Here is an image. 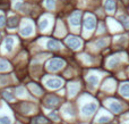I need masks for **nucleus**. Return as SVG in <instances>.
I'll list each match as a JSON object with an SVG mask.
<instances>
[{
	"label": "nucleus",
	"mask_w": 129,
	"mask_h": 124,
	"mask_svg": "<svg viewBox=\"0 0 129 124\" xmlns=\"http://www.w3.org/2000/svg\"><path fill=\"white\" fill-rule=\"evenodd\" d=\"M59 103H60L59 98L54 94H49L44 98V106L48 108H54L56 106H58Z\"/></svg>",
	"instance_id": "3"
},
{
	"label": "nucleus",
	"mask_w": 129,
	"mask_h": 124,
	"mask_svg": "<svg viewBox=\"0 0 129 124\" xmlns=\"http://www.w3.org/2000/svg\"><path fill=\"white\" fill-rule=\"evenodd\" d=\"M96 25V20H95V17L93 15H87L85 17V20H84V26H85V29L86 30H93L94 27Z\"/></svg>",
	"instance_id": "5"
},
{
	"label": "nucleus",
	"mask_w": 129,
	"mask_h": 124,
	"mask_svg": "<svg viewBox=\"0 0 129 124\" xmlns=\"http://www.w3.org/2000/svg\"><path fill=\"white\" fill-rule=\"evenodd\" d=\"M109 107H110V109H111L113 113H116V114L120 113V112L122 110V107H121V105H120L119 103H117V101H112V103L109 105Z\"/></svg>",
	"instance_id": "11"
},
{
	"label": "nucleus",
	"mask_w": 129,
	"mask_h": 124,
	"mask_svg": "<svg viewBox=\"0 0 129 124\" xmlns=\"http://www.w3.org/2000/svg\"><path fill=\"white\" fill-rule=\"evenodd\" d=\"M45 85L50 89H58L62 85V81L59 80V79H56V78L49 79L47 82H45Z\"/></svg>",
	"instance_id": "7"
},
{
	"label": "nucleus",
	"mask_w": 129,
	"mask_h": 124,
	"mask_svg": "<svg viewBox=\"0 0 129 124\" xmlns=\"http://www.w3.org/2000/svg\"><path fill=\"white\" fill-rule=\"evenodd\" d=\"M107 45H108V41H107L105 39H100V40L96 41V47H98V48H103V47H105Z\"/></svg>",
	"instance_id": "22"
},
{
	"label": "nucleus",
	"mask_w": 129,
	"mask_h": 124,
	"mask_svg": "<svg viewBox=\"0 0 129 124\" xmlns=\"http://www.w3.org/2000/svg\"><path fill=\"white\" fill-rule=\"evenodd\" d=\"M68 90H69V93H70L71 96H74V94H76L77 91L79 90V84H78V83H71V84H69Z\"/></svg>",
	"instance_id": "16"
},
{
	"label": "nucleus",
	"mask_w": 129,
	"mask_h": 124,
	"mask_svg": "<svg viewBox=\"0 0 129 124\" xmlns=\"http://www.w3.org/2000/svg\"><path fill=\"white\" fill-rule=\"evenodd\" d=\"M47 47L49 49H51V50H58L59 48H60V45H59V42L57 40H54V39H51V40H49L47 43Z\"/></svg>",
	"instance_id": "12"
},
{
	"label": "nucleus",
	"mask_w": 129,
	"mask_h": 124,
	"mask_svg": "<svg viewBox=\"0 0 129 124\" xmlns=\"http://www.w3.org/2000/svg\"><path fill=\"white\" fill-rule=\"evenodd\" d=\"M13 47H14V39L11 36H8L6 39V49H7V51H11Z\"/></svg>",
	"instance_id": "17"
},
{
	"label": "nucleus",
	"mask_w": 129,
	"mask_h": 124,
	"mask_svg": "<svg viewBox=\"0 0 129 124\" xmlns=\"http://www.w3.org/2000/svg\"><path fill=\"white\" fill-rule=\"evenodd\" d=\"M116 0H105V9L109 13H113L116 10Z\"/></svg>",
	"instance_id": "8"
},
{
	"label": "nucleus",
	"mask_w": 129,
	"mask_h": 124,
	"mask_svg": "<svg viewBox=\"0 0 129 124\" xmlns=\"http://www.w3.org/2000/svg\"><path fill=\"white\" fill-rule=\"evenodd\" d=\"M118 63H119V58H118V57H114V58H112V59H110V60H109L108 65L110 66V67H114Z\"/></svg>",
	"instance_id": "25"
},
{
	"label": "nucleus",
	"mask_w": 129,
	"mask_h": 124,
	"mask_svg": "<svg viewBox=\"0 0 129 124\" xmlns=\"http://www.w3.org/2000/svg\"><path fill=\"white\" fill-rule=\"evenodd\" d=\"M21 33L23 36H30L33 33V26L31 24H27V25L23 26V29L21 30Z\"/></svg>",
	"instance_id": "9"
},
{
	"label": "nucleus",
	"mask_w": 129,
	"mask_h": 124,
	"mask_svg": "<svg viewBox=\"0 0 129 124\" xmlns=\"http://www.w3.org/2000/svg\"><path fill=\"white\" fill-rule=\"evenodd\" d=\"M48 25H49V21H48L47 18L42 20V21L40 22V24H39V26H40V29H41V30H45V29L48 27Z\"/></svg>",
	"instance_id": "23"
},
{
	"label": "nucleus",
	"mask_w": 129,
	"mask_h": 124,
	"mask_svg": "<svg viewBox=\"0 0 129 124\" xmlns=\"http://www.w3.org/2000/svg\"><path fill=\"white\" fill-rule=\"evenodd\" d=\"M28 87H30V90H31L32 92H34L35 94H37V96L42 94V92H43V91H42V89L40 88L36 83H30V85H28Z\"/></svg>",
	"instance_id": "14"
},
{
	"label": "nucleus",
	"mask_w": 129,
	"mask_h": 124,
	"mask_svg": "<svg viewBox=\"0 0 129 124\" xmlns=\"http://www.w3.org/2000/svg\"><path fill=\"white\" fill-rule=\"evenodd\" d=\"M65 66V60L61 58H52L47 64V68L51 72H57Z\"/></svg>",
	"instance_id": "1"
},
{
	"label": "nucleus",
	"mask_w": 129,
	"mask_h": 124,
	"mask_svg": "<svg viewBox=\"0 0 129 124\" xmlns=\"http://www.w3.org/2000/svg\"><path fill=\"white\" fill-rule=\"evenodd\" d=\"M110 121H111V119H110L109 116H101V117L98 119V123H101V124L108 123V122H110Z\"/></svg>",
	"instance_id": "26"
},
{
	"label": "nucleus",
	"mask_w": 129,
	"mask_h": 124,
	"mask_svg": "<svg viewBox=\"0 0 129 124\" xmlns=\"http://www.w3.org/2000/svg\"><path fill=\"white\" fill-rule=\"evenodd\" d=\"M18 23H19V20H18L17 16H11L7 20V26L8 27H16L18 25Z\"/></svg>",
	"instance_id": "10"
},
{
	"label": "nucleus",
	"mask_w": 129,
	"mask_h": 124,
	"mask_svg": "<svg viewBox=\"0 0 129 124\" xmlns=\"http://www.w3.org/2000/svg\"><path fill=\"white\" fill-rule=\"evenodd\" d=\"M6 23V18L4 15H0V27H2V26L5 25Z\"/></svg>",
	"instance_id": "29"
},
{
	"label": "nucleus",
	"mask_w": 129,
	"mask_h": 124,
	"mask_svg": "<svg viewBox=\"0 0 129 124\" xmlns=\"http://www.w3.org/2000/svg\"><path fill=\"white\" fill-rule=\"evenodd\" d=\"M2 94H4V98L7 99V100H9V101L14 100V94H11L10 92H7V91H5Z\"/></svg>",
	"instance_id": "27"
},
{
	"label": "nucleus",
	"mask_w": 129,
	"mask_h": 124,
	"mask_svg": "<svg viewBox=\"0 0 129 124\" xmlns=\"http://www.w3.org/2000/svg\"><path fill=\"white\" fill-rule=\"evenodd\" d=\"M96 108H98V105L95 103L86 104V105L83 106L82 113H83V115H85V116H89V115H92V114L96 110Z\"/></svg>",
	"instance_id": "4"
},
{
	"label": "nucleus",
	"mask_w": 129,
	"mask_h": 124,
	"mask_svg": "<svg viewBox=\"0 0 129 124\" xmlns=\"http://www.w3.org/2000/svg\"><path fill=\"white\" fill-rule=\"evenodd\" d=\"M1 39H2V38H1V33H0V41H1Z\"/></svg>",
	"instance_id": "30"
},
{
	"label": "nucleus",
	"mask_w": 129,
	"mask_h": 124,
	"mask_svg": "<svg viewBox=\"0 0 129 124\" xmlns=\"http://www.w3.org/2000/svg\"><path fill=\"white\" fill-rule=\"evenodd\" d=\"M119 22H120L126 29H129V18L127 16H124V15L120 16V17H119Z\"/></svg>",
	"instance_id": "19"
},
{
	"label": "nucleus",
	"mask_w": 129,
	"mask_h": 124,
	"mask_svg": "<svg viewBox=\"0 0 129 124\" xmlns=\"http://www.w3.org/2000/svg\"><path fill=\"white\" fill-rule=\"evenodd\" d=\"M65 42H66V45H67L69 48H71V49H78L79 47L82 46V41H80V39L76 35H68L66 39H65Z\"/></svg>",
	"instance_id": "2"
},
{
	"label": "nucleus",
	"mask_w": 129,
	"mask_h": 124,
	"mask_svg": "<svg viewBox=\"0 0 129 124\" xmlns=\"http://www.w3.org/2000/svg\"><path fill=\"white\" fill-rule=\"evenodd\" d=\"M49 116H50L52 119H54V121H58V115H57V113H56V112H51V113L49 114Z\"/></svg>",
	"instance_id": "28"
},
{
	"label": "nucleus",
	"mask_w": 129,
	"mask_h": 124,
	"mask_svg": "<svg viewBox=\"0 0 129 124\" xmlns=\"http://www.w3.org/2000/svg\"><path fill=\"white\" fill-rule=\"evenodd\" d=\"M16 124H18V123H16Z\"/></svg>",
	"instance_id": "31"
},
{
	"label": "nucleus",
	"mask_w": 129,
	"mask_h": 124,
	"mask_svg": "<svg viewBox=\"0 0 129 124\" xmlns=\"http://www.w3.org/2000/svg\"><path fill=\"white\" fill-rule=\"evenodd\" d=\"M32 124H49V121L44 116H36L32 119Z\"/></svg>",
	"instance_id": "13"
},
{
	"label": "nucleus",
	"mask_w": 129,
	"mask_h": 124,
	"mask_svg": "<svg viewBox=\"0 0 129 124\" xmlns=\"http://www.w3.org/2000/svg\"><path fill=\"white\" fill-rule=\"evenodd\" d=\"M87 81H88V83H89L91 85L95 87V85L98 83V76H95V75H91V76L87 79Z\"/></svg>",
	"instance_id": "20"
},
{
	"label": "nucleus",
	"mask_w": 129,
	"mask_h": 124,
	"mask_svg": "<svg viewBox=\"0 0 129 124\" xmlns=\"http://www.w3.org/2000/svg\"><path fill=\"white\" fill-rule=\"evenodd\" d=\"M80 17H82V13L80 11H74L70 17H69V23L71 24L72 26H78L79 23H80Z\"/></svg>",
	"instance_id": "6"
},
{
	"label": "nucleus",
	"mask_w": 129,
	"mask_h": 124,
	"mask_svg": "<svg viewBox=\"0 0 129 124\" xmlns=\"http://www.w3.org/2000/svg\"><path fill=\"white\" fill-rule=\"evenodd\" d=\"M9 68V63L5 59H0V72H5Z\"/></svg>",
	"instance_id": "18"
},
{
	"label": "nucleus",
	"mask_w": 129,
	"mask_h": 124,
	"mask_svg": "<svg viewBox=\"0 0 129 124\" xmlns=\"http://www.w3.org/2000/svg\"><path fill=\"white\" fill-rule=\"evenodd\" d=\"M120 93L124 97H129V83H124L120 87Z\"/></svg>",
	"instance_id": "15"
},
{
	"label": "nucleus",
	"mask_w": 129,
	"mask_h": 124,
	"mask_svg": "<svg viewBox=\"0 0 129 124\" xmlns=\"http://www.w3.org/2000/svg\"><path fill=\"white\" fill-rule=\"evenodd\" d=\"M56 6V0H45V7L48 9H53Z\"/></svg>",
	"instance_id": "21"
},
{
	"label": "nucleus",
	"mask_w": 129,
	"mask_h": 124,
	"mask_svg": "<svg viewBox=\"0 0 129 124\" xmlns=\"http://www.w3.org/2000/svg\"><path fill=\"white\" fill-rule=\"evenodd\" d=\"M0 124H11V119L8 116H1L0 117Z\"/></svg>",
	"instance_id": "24"
}]
</instances>
